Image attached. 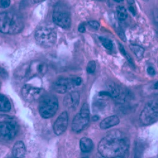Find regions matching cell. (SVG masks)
Returning a JSON list of instances; mask_svg holds the SVG:
<instances>
[{
    "instance_id": "1",
    "label": "cell",
    "mask_w": 158,
    "mask_h": 158,
    "mask_svg": "<svg viewBox=\"0 0 158 158\" xmlns=\"http://www.w3.org/2000/svg\"><path fill=\"white\" fill-rule=\"evenodd\" d=\"M130 143L127 135L120 130H112L105 135L98 144L101 156L107 158L123 157L127 155Z\"/></svg>"
},
{
    "instance_id": "2",
    "label": "cell",
    "mask_w": 158,
    "mask_h": 158,
    "mask_svg": "<svg viewBox=\"0 0 158 158\" xmlns=\"http://www.w3.org/2000/svg\"><path fill=\"white\" fill-rule=\"evenodd\" d=\"M22 17L13 11L0 13V32L7 34H16L23 28Z\"/></svg>"
},
{
    "instance_id": "3",
    "label": "cell",
    "mask_w": 158,
    "mask_h": 158,
    "mask_svg": "<svg viewBox=\"0 0 158 158\" xmlns=\"http://www.w3.org/2000/svg\"><path fill=\"white\" fill-rule=\"evenodd\" d=\"M19 130V126L14 118L8 115H0V139L9 141L14 139Z\"/></svg>"
},
{
    "instance_id": "4",
    "label": "cell",
    "mask_w": 158,
    "mask_h": 158,
    "mask_svg": "<svg viewBox=\"0 0 158 158\" xmlns=\"http://www.w3.org/2000/svg\"><path fill=\"white\" fill-rule=\"evenodd\" d=\"M56 31L54 27L49 25L42 26L35 33L37 43L44 48H50L56 41Z\"/></svg>"
},
{
    "instance_id": "5",
    "label": "cell",
    "mask_w": 158,
    "mask_h": 158,
    "mask_svg": "<svg viewBox=\"0 0 158 158\" xmlns=\"http://www.w3.org/2000/svg\"><path fill=\"white\" fill-rule=\"evenodd\" d=\"M143 125H149L158 120V96L146 104L139 116Z\"/></svg>"
},
{
    "instance_id": "6",
    "label": "cell",
    "mask_w": 158,
    "mask_h": 158,
    "mask_svg": "<svg viewBox=\"0 0 158 158\" xmlns=\"http://www.w3.org/2000/svg\"><path fill=\"white\" fill-rule=\"evenodd\" d=\"M52 20L59 27L68 29L70 27L72 21L69 8L64 3H57L52 14Z\"/></svg>"
},
{
    "instance_id": "7",
    "label": "cell",
    "mask_w": 158,
    "mask_h": 158,
    "mask_svg": "<svg viewBox=\"0 0 158 158\" xmlns=\"http://www.w3.org/2000/svg\"><path fill=\"white\" fill-rule=\"evenodd\" d=\"M48 70V66L43 61L36 60L31 62L30 64L25 65L21 69L18 76L20 77L30 78L37 76L44 75Z\"/></svg>"
},
{
    "instance_id": "8",
    "label": "cell",
    "mask_w": 158,
    "mask_h": 158,
    "mask_svg": "<svg viewBox=\"0 0 158 158\" xmlns=\"http://www.w3.org/2000/svg\"><path fill=\"white\" fill-rule=\"evenodd\" d=\"M58 108V101L56 97L46 95L41 98L39 102V113L44 118L53 116Z\"/></svg>"
},
{
    "instance_id": "9",
    "label": "cell",
    "mask_w": 158,
    "mask_h": 158,
    "mask_svg": "<svg viewBox=\"0 0 158 158\" xmlns=\"http://www.w3.org/2000/svg\"><path fill=\"white\" fill-rule=\"evenodd\" d=\"M90 120V111L88 104H84L80 112L73 118L72 122V130L75 132H81L88 125Z\"/></svg>"
},
{
    "instance_id": "10",
    "label": "cell",
    "mask_w": 158,
    "mask_h": 158,
    "mask_svg": "<svg viewBox=\"0 0 158 158\" xmlns=\"http://www.w3.org/2000/svg\"><path fill=\"white\" fill-rule=\"evenodd\" d=\"M107 91L108 92L109 97L113 98L118 103H124L131 98V94L128 89L115 83L111 84Z\"/></svg>"
},
{
    "instance_id": "11",
    "label": "cell",
    "mask_w": 158,
    "mask_h": 158,
    "mask_svg": "<svg viewBox=\"0 0 158 158\" xmlns=\"http://www.w3.org/2000/svg\"><path fill=\"white\" fill-rule=\"evenodd\" d=\"M82 82V78L80 77L64 78H61L54 84L53 87L56 93L59 94H64L67 92L77 86L81 85Z\"/></svg>"
},
{
    "instance_id": "12",
    "label": "cell",
    "mask_w": 158,
    "mask_h": 158,
    "mask_svg": "<svg viewBox=\"0 0 158 158\" xmlns=\"http://www.w3.org/2000/svg\"><path fill=\"white\" fill-rule=\"evenodd\" d=\"M42 90L30 85H25L22 89L23 98L27 101H33L40 97Z\"/></svg>"
},
{
    "instance_id": "13",
    "label": "cell",
    "mask_w": 158,
    "mask_h": 158,
    "mask_svg": "<svg viewBox=\"0 0 158 158\" xmlns=\"http://www.w3.org/2000/svg\"><path fill=\"white\" fill-rule=\"evenodd\" d=\"M69 124V115L64 111L60 114L54 124V131L56 135H60L66 131Z\"/></svg>"
},
{
    "instance_id": "14",
    "label": "cell",
    "mask_w": 158,
    "mask_h": 158,
    "mask_svg": "<svg viewBox=\"0 0 158 158\" xmlns=\"http://www.w3.org/2000/svg\"><path fill=\"white\" fill-rule=\"evenodd\" d=\"M80 102V94L73 91L68 94L64 98L63 104L69 109H75Z\"/></svg>"
},
{
    "instance_id": "15",
    "label": "cell",
    "mask_w": 158,
    "mask_h": 158,
    "mask_svg": "<svg viewBox=\"0 0 158 158\" xmlns=\"http://www.w3.org/2000/svg\"><path fill=\"white\" fill-rule=\"evenodd\" d=\"M120 123V119L117 116H110L104 119L100 123V128L102 130H106L117 125Z\"/></svg>"
},
{
    "instance_id": "16",
    "label": "cell",
    "mask_w": 158,
    "mask_h": 158,
    "mask_svg": "<svg viewBox=\"0 0 158 158\" xmlns=\"http://www.w3.org/2000/svg\"><path fill=\"white\" fill-rule=\"evenodd\" d=\"M94 143L90 139L83 137L80 140V148L82 152L87 153L93 149Z\"/></svg>"
},
{
    "instance_id": "17",
    "label": "cell",
    "mask_w": 158,
    "mask_h": 158,
    "mask_svg": "<svg viewBox=\"0 0 158 158\" xmlns=\"http://www.w3.org/2000/svg\"><path fill=\"white\" fill-rule=\"evenodd\" d=\"M13 155L15 157H23L25 155V147L22 141L17 142L13 148Z\"/></svg>"
},
{
    "instance_id": "18",
    "label": "cell",
    "mask_w": 158,
    "mask_h": 158,
    "mask_svg": "<svg viewBox=\"0 0 158 158\" xmlns=\"http://www.w3.org/2000/svg\"><path fill=\"white\" fill-rule=\"evenodd\" d=\"M11 110V103L5 96L0 94V111H9Z\"/></svg>"
},
{
    "instance_id": "19",
    "label": "cell",
    "mask_w": 158,
    "mask_h": 158,
    "mask_svg": "<svg viewBox=\"0 0 158 158\" xmlns=\"http://www.w3.org/2000/svg\"><path fill=\"white\" fill-rule=\"evenodd\" d=\"M130 48L139 59H142L143 58L145 51L143 48L136 44H131Z\"/></svg>"
},
{
    "instance_id": "20",
    "label": "cell",
    "mask_w": 158,
    "mask_h": 158,
    "mask_svg": "<svg viewBox=\"0 0 158 158\" xmlns=\"http://www.w3.org/2000/svg\"><path fill=\"white\" fill-rule=\"evenodd\" d=\"M116 14L117 17L120 21L125 20L128 16L127 10L125 7L122 6H119L116 8Z\"/></svg>"
},
{
    "instance_id": "21",
    "label": "cell",
    "mask_w": 158,
    "mask_h": 158,
    "mask_svg": "<svg viewBox=\"0 0 158 158\" xmlns=\"http://www.w3.org/2000/svg\"><path fill=\"white\" fill-rule=\"evenodd\" d=\"M99 39H100V41H101L102 46L105 48V49H106L108 50L113 49V44L110 39L103 37H100Z\"/></svg>"
},
{
    "instance_id": "22",
    "label": "cell",
    "mask_w": 158,
    "mask_h": 158,
    "mask_svg": "<svg viewBox=\"0 0 158 158\" xmlns=\"http://www.w3.org/2000/svg\"><path fill=\"white\" fill-rule=\"evenodd\" d=\"M96 69V62L94 61H90L87 66V72L88 73H90V74H92L94 73L95 70Z\"/></svg>"
},
{
    "instance_id": "23",
    "label": "cell",
    "mask_w": 158,
    "mask_h": 158,
    "mask_svg": "<svg viewBox=\"0 0 158 158\" xmlns=\"http://www.w3.org/2000/svg\"><path fill=\"white\" fill-rule=\"evenodd\" d=\"M119 49H120V51L121 52V53L125 56V58H127V60L128 61V62H129L130 64L134 65V63H133L132 59L131 58V57L128 55V54L126 52V51H125L124 47H123L122 44H119Z\"/></svg>"
},
{
    "instance_id": "24",
    "label": "cell",
    "mask_w": 158,
    "mask_h": 158,
    "mask_svg": "<svg viewBox=\"0 0 158 158\" xmlns=\"http://www.w3.org/2000/svg\"><path fill=\"white\" fill-rule=\"evenodd\" d=\"M88 24H89V25L90 26V27H92V28L95 29V30H98L99 28V26H100L99 22H97V21H94V20L89 21Z\"/></svg>"
},
{
    "instance_id": "25",
    "label": "cell",
    "mask_w": 158,
    "mask_h": 158,
    "mask_svg": "<svg viewBox=\"0 0 158 158\" xmlns=\"http://www.w3.org/2000/svg\"><path fill=\"white\" fill-rule=\"evenodd\" d=\"M116 31H117L118 35V36L120 37V38L122 39L123 41H126V37H125L124 32L122 30V29L120 28V27L119 28H117L116 29Z\"/></svg>"
},
{
    "instance_id": "26",
    "label": "cell",
    "mask_w": 158,
    "mask_h": 158,
    "mask_svg": "<svg viewBox=\"0 0 158 158\" xmlns=\"http://www.w3.org/2000/svg\"><path fill=\"white\" fill-rule=\"evenodd\" d=\"M10 0H0V5L4 8H8L10 5Z\"/></svg>"
},
{
    "instance_id": "27",
    "label": "cell",
    "mask_w": 158,
    "mask_h": 158,
    "mask_svg": "<svg viewBox=\"0 0 158 158\" xmlns=\"http://www.w3.org/2000/svg\"><path fill=\"white\" fill-rule=\"evenodd\" d=\"M153 18L155 23L158 27V9H156L153 11Z\"/></svg>"
},
{
    "instance_id": "28",
    "label": "cell",
    "mask_w": 158,
    "mask_h": 158,
    "mask_svg": "<svg viewBox=\"0 0 158 158\" xmlns=\"http://www.w3.org/2000/svg\"><path fill=\"white\" fill-rule=\"evenodd\" d=\"M147 71H148V74L151 75V76H154L156 74V71H155L154 69L152 67H151V66H149V67H148V68L147 69Z\"/></svg>"
},
{
    "instance_id": "29",
    "label": "cell",
    "mask_w": 158,
    "mask_h": 158,
    "mask_svg": "<svg viewBox=\"0 0 158 158\" xmlns=\"http://www.w3.org/2000/svg\"><path fill=\"white\" fill-rule=\"evenodd\" d=\"M128 9L130 10V11L132 14L134 15H136V10L135 9V8L134 7L133 5H129L128 6Z\"/></svg>"
},
{
    "instance_id": "30",
    "label": "cell",
    "mask_w": 158,
    "mask_h": 158,
    "mask_svg": "<svg viewBox=\"0 0 158 158\" xmlns=\"http://www.w3.org/2000/svg\"><path fill=\"white\" fill-rule=\"evenodd\" d=\"M78 31H79V32H82V33L85 32V25L83 23H82V24H81L80 25H79Z\"/></svg>"
},
{
    "instance_id": "31",
    "label": "cell",
    "mask_w": 158,
    "mask_h": 158,
    "mask_svg": "<svg viewBox=\"0 0 158 158\" xmlns=\"http://www.w3.org/2000/svg\"><path fill=\"white\" fill-rule=\"evenodd\" d=\"M45 1V0H32V2L34 4H37V3H41Z\"/></svg>"
},
{
    "instance_id": "32",
    "label": "cell",
    "mask_w": 158,
    "mask_h": 158,
    "mask_svg": "<svg viewBox=\"0 0 158 158\" xmlns=\"http://www.w3.org/2000/svg\"><path fill=\"white\" fill-rule=\"evenodd\" d=\"M128 3L129 5H133L134 4V0H128Z\"/></svg>"
},
{
    "instance_id": "33",
    "label": "cell",
    "mask_w": 158,
    "mask_h": 158,
    "mask_svg": "<svg viewBox=\"0 0 158 158\" xmlns=\"http://www.w3.org/2000/svg\"><path fill=\"white\" fill-rule=\"evenodd\" d=\"M154 89L156 90H158V81L156 82L154 85Z\"/></svg>"
},
{
    "instance_id": "34",
    "label": "cell",
    "mask_w": 158,
    "mask_h": 158,
    "mask_svg": "<svg viewBox=\"0 0 158 158\" xmlns=\"http://www.w3.org/2000/svg\"><path fill=\"white\" fill-rule=\"evenodd\" d=\"M99 119V117L96 115V116H94V117H93V120L94 121H97Z\"/></svg>"
},
{
    "instance_id": "35",
    "label": "cell",
    "mask_w": 158,
    "mask_h": 158,
    "mask_svg": "<svg viewBox=\"0 0 158 158\" xmlns=\"http://www.w3.org/2000/svg\"><path fill=\"white\" fill-rule=\"evenodd\" d=\"M114 1L116 2H117V3H120V2H123V0H114Z\"/></svg>"
},
{
    "instance_id": "36",
    "label": "cell",
    "mask_w": 158,
    "mask_h": 158,
    "mask_svg": "<svg viewBox=\"0 0 158 158\" xmlns=\"http://www.w3.org/2000/svg\"><path fill=\"white\" fill-rule=\"evenodd\" d=\"M144 1H149V0H144Z\"/></svg>"
}]
</instances>
